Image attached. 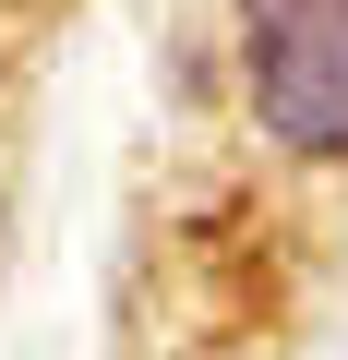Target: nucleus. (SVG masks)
I'll list each match as a JSON object with an SVG mask.
<instances>
[{"label": "nucleus", "mask_w": 348, "mask_h": 360, "mask_svg": "<svg viewBox=\"0 0 348 360\" xmlns=\"http://www.w3.org/2000/svg\"><path fill=\"white\" fill-rule=\"evenodd\" d=\"M240 84L288 156H348V0H240Z\"/></svg>", "instance_id": "nucleus-1"}]
</instances>
